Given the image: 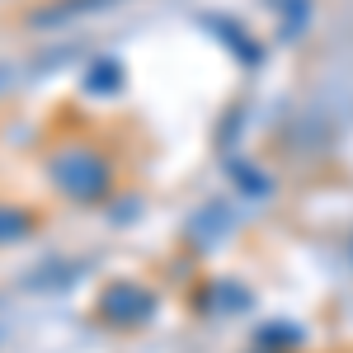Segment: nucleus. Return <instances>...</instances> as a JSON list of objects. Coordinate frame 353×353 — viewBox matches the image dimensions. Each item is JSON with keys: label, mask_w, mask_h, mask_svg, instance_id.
<instances>
[{"label": "nucleus", "mask_w": 353, "mask_h": 353, "mask_svg": "<svg viewBox=\"0 0 353 353\" xmlns=\"http://www.w3.org/2000/svg\"><path fill=\"white\" fill-rule=\"evenodd\" d=\"M99 316L109 325L137 330L156 316V297L146 288H137V283H113V288H104V297H99Z\"/></svg>", "instance_id": "obj_2"}, {"label": "nucleus", "mask_w": 353, "mask_h": 353, "mask_svg": "<svg viewBox=\"0 0 353 353\" xmlns=\"http://www.w3.org/2000/svg\"><path fill=\"white\" fill-rule=\"evenodd\" d=\"M28 231H33V217L19 212V208H0V245L5 241H24Z\"/></svg>", "instance_id": "obj_4"}, {"label": "nucleus", "mask_w": 353, "mask_h": 353, "mask_svg": "<svg viewBox=\"0 0 353 353\" xmlns=\"http://www.w3.org/2000/svg\"><path fill=\"white\" fill-rule=\"evenodd\" d=\"M5 85H10V66L0 61V90H5Z\"/></svg>", "instance_id": "obj_7"}, {"label": "nucleus", "mask_w": 353, "mask_h": 353, "mask_svg": "<svg viewBox=\"0 0 353 353\" xmlns=\"http://www.w3.org/2000/svg\"><path fill=\"white\" fill-rule=\"evenodd\" d=\"M48 174H52V184L71 203H99L113 184V165L109 156H99L94 146H85V141H71V146H61L52 161H48Z\"/></svg>", "instance_id": "obj_1"}, {"label": "nucleus", "mask_w": 353, "mask_h": 353, "mask_svg": "<svg viewBox=\"0 0 353 353\" xmlns=\"http://www.w3.org/2000/svg\"><path fill=\"white\" fill-rule=\"evenodd\" d=\"M118 0H48L28 14V28H61V24H81L99 10H113Z\"/></svg>", "instance_id": "obj_3"}, {"label": "nucleus", "mask_w": 353, "mask_h": 353, "mask_svg": "<svg viewBox=\"0 0 353 353\" xmlns=\"http://www.w3.org/2000/svg\"><path fill=\"white\" fill-rule=\"evenodd\" d=\"M349 259H353V236H349Z\"/></svg>", "instance_id": "obj_8"}, {"label": "nucleus", "mask_w": 353, "mask_h": 353, "mask_svg": "<svg viewBox=\"0 0 353 353\" xmlns=\"http://www.w3.org/2000/svg\"><path fill=\"white\" fill-rule=\"evenodd\" d=\"M85 85H90L94 94H104V90H118V85H123V71H118V61H94V71L85 76Z\"/></svg>", "instance_id": "obj_5"}, {"label": "nucleus", "mask_w": 353, "mask_h": 353, "mask_svg": "<svg viewBox=\"0 0 353 353\" xmlns=\"http://www.w3.org/2000/svg\"><path fill=\"white\" fill-rule=\"evenodd\" d=\"M297 339H301V330H292L288 321H278L273 330H259V344H264V349H278V344H297Z\"/></svg>", "instance_id": "obj_6"}]
</instances>
